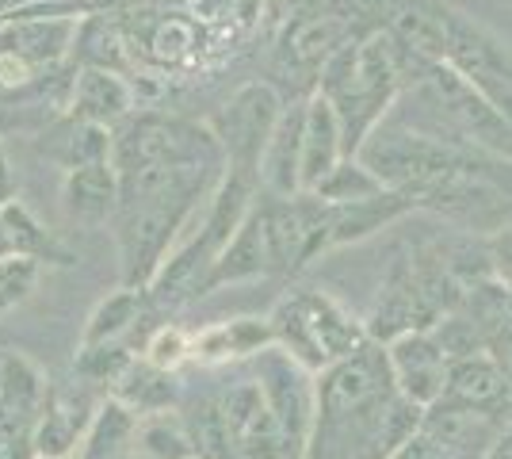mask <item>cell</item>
Instances as JSON below:
<instances>
[{
  "mask_svg": "<svg viewBox=\"0 0 512 459\" xmlns=\"http://www.w3.org/2000/svg\"><path fill=\"white\" fill-rule=\"evenodd\" d=\"M306 299V314H310V326H314V337H318V349L329 364L337 360H348L371 341L367 326H360L341 303H333L329 295L321 291H302Z\"/></svg>",
  "mask_w": 512,
  "mask_h": 459,
  "instance_id": "21",
  "label": "cell"
},
{
  "mask_svg": "<svg viewBox=\"0 0 512 459\" xmlns=\"http://www.w3.org/2000/svg\"><path fill=\"white\" fill-rule=\"evenodd\" d=\"M96 414V406L88 402V394H46V406L39 414V425L31 433V448L39 459H69L73 448H81L88 421Z\"/></svg>",
  "mask_w": 512,
  "mask_h": 459,
  "instance_id": "16",
  "label": "cell"
},
{
  "mask_svg": "<svg viewBox=\"0 0 512 459\" xmlns=\"http://www.w3.org/2000/svg\"><path fill=\"white\" fill-rule=\"evenodd\" d=\"M276 345V333L268 318H230L199 329L192 337V360L199 364H230V360H249Z\"/></svg>",
  "mask_w": 512,
  "mask_h": 459,
  "instance_id": "18",
  "label": "cell"
},
{
  "mask_svg": "<svg viewBox=\"0 0 512 459\" xmlns=\"http://www.w3.org/2000/svg\"><path fill=\"white\" fill-rule=\"evenodd\" d=\"M195 50V27L184 20H165L150 35V54L161 66H176L184 58H192Z\"/></svg>",
  "mask_w": 512,
  "mask_h": 459,
  "instance_id": "33",
  "label": "cell"
},
{
  "mask_svg": "<svg viewBox=\"0 0 512 459\" xmlns=\"http://www.w3.org/2000/svg\"><path fill=\"white\" fill-rule=\"evenodd\" d=\"M111 165L119 173L142 165H192V169H222L226 153L211 127L176 119V115H130L115 127Z\"/></svg>",
  "mask_w": 512,
  "mask_h": 459,
  "instance_id": "2",
  "label": "cell"
},
{
  "mask_svg": "<svg viewBox=\"0 0 512 459\" xmlns=\"http://www.w3.org/2000/svg\"><path fill=\"white\" fill-rule=\"evenodd\" d=\"M283 108L287 104L279 100V92L272 85L256 81V85L237 88L211 123L214 138L222 142V153H226V169L260 176V161H264V150L276 134Z\"/></svg>",
  "mask_w": 512,
  "mask_h": 459,
  "instance_id": "4",
  "label": "cell"
},
{
  "mask_svg": "<svg viewBox=\"0 0 512 459\" xmlns=\"http://www.w3.org/2000/svg\"><path fill=\"white\" fill-rule=\"evenodd\" d=\"M127 39L119 35V27L107 20H88L81 23V35H77V54L85 66H100V69H115L123 73L127 66Z\"/></svg>",
  "mask_w": 512,
  "mask_h": 459,
  "instance_id": "30",
  "label": "cell"
},
{
  "mask_svg": "<svg viewBox=\"0 0 512 459\" xmlns=\"http://www.w3.org/2000/svg\"><path fill=\"white\" fill-rule=\"evenodd\" d=\"M386 352H390L394 383H398V391L406 394L409 402H417L421 410H428L432 402L444 398L451 360H448V352L440 349V341L432 337V329L406 333V337L390 341Z\"/></svg>",
  "mask_w": 512,
  "mask_h": 459,
  "instance_id": "9",
  "label": "cell"
},
{
  "mask_svg": "<svg viewBox=\"0 0 512 459\" xmlns=\"http://www.w3.org/2000/svg\"><path fill=\"white\" fill-rule=\"evenodd\" d=\"M486 257H490L493 280L505 287V291H512V226H501L497 234H490Z\"/></svg>",
  "mask_w": 512,
  "mask_h": 459,
  "instance_id": "34",
  "label": "cell"
},
{
  "mask_svg": "<svg viewBox=\"0 0 512 459\" xmlns=\"http://www.w3.org/2000/svg\"><path fill=\"white\" fill-rule=\"evenodd\" d=\"M0 215H4V226H8V238H12V249H16V253L35 257L39 264H54V268L77 264V253H73L65 241L54 238L43 222L23 207L20 199H12L8 207H0Z\"/></svg>",
  "mask_w": 512,
  "mask_h": 459,
  "instance_id": "25",
  "label": "cell"
},
{
  "mask_svg": "<svg viewBox=\"0 0 512 459\" xmlns=\"http://www.w3.org/2000/svg\"><path fill=\"white\" fill-rule=\"evenodd\" d=\"M134 100H138L134 85H130L123 73L100 66H81L77 77L69 81L65 115L115 131V127H123L130 115H134Z\"/></svg>",
  "mask_w": 512,
  "mask_h": 459,
  "instance_id": "11",
  "label": "cell"
},
{
  "mask_svg": "<svg viewBox=\"0 0 512 459\" xmlns=\"http://www.w3.org/2000/svg\"><path fill=\"white\" fill-rule=\"evenodd\" d=\"M46 375L35 360L23 352H4L0 356V421L16 433H35L39 414L46 406Z\"/></svg>",
  "mask_w": 512,
  "mask_h": 459,
  "instance_id": "15",
  "label": "cell"
},
{
  "mask_svg": "<svg viewBox=\"0 0 512 459\" xmlns=\"http://www.w3.org/2000/svg\"><path fill=\"white\" fill-rule=\"evenodd\" d=\"M138 448L150 459H192L195 456L188 425H184V417H172V410L169 414L142 417V425H138Z\"/></svg>",
  "mask_w": 512,
  "mask_h": 459,
  "instance_id": "28",
  "label": "cell"
},
{
  "mask_svg": "<svg viewBox=\"0 0 512 459\" xmlns=\"http://www.w3.org/2000/svg\"><path fill=\"white\" fill-rule=\"evenodd\" d=\"M436 322H440V310L428 299L425 284H421V276L413 268V257H398L394 268H390V276H386L379 303H375L371 318H367L371 341L390 345V341H398L406 333L432 329Z\"/></svg>",
  "mask_w": 512,
  "mask_h": 459,
  "instance_id": "8",
  "label": "cell"
},
{
  "mask_svg": "<svg viewBox=\"0 0 512 459\" xmlns=\"http://www.w3.org/2000/svg\"><path fill=\"white\" fill-rule=\"evenodd\" d=\"M77 35H81L77 16H69V12L31 16V4H23L0 23V50L16 54L27 66L39 69L43 77H50L62 69L69 54H77Z\"/></svg>",
  "mask_w": 512,
  "mask_h": 459,
  "instance_id": "6",
  "label": "cell"
},
{
  "mask_svg": "<svg viewBox=\"0 0 512 459\" xmlns=\"http://www.w3.org/2000/svg\"><path fill=\"white\" fill-rule=\"evenodd\" d=\"M12 199H20V180L12 173V165H8V157L0 150V207H8Z\"/></svg>",
  "mask_w": 512,
  "mask_h": 459,
  "instance_id": "35",
  "label": "cell"
},
{
  "mask_svg": "<svg viewBox=\"0 0 512 459\" xmlns=\"http://www.w3.org/2000/svg\"><path fill=\"white\" fill-rule=\"evenodd\" d=\"M310 375V368H302L295 356H287L276 345L256 356V383L268 398V410L276 414L279 429L302 448L318 417V383H310Z\"/></svg>",
  "mask_w": 512,
  "mask_h": 459,
  "instance_id": "5",
  "label": "cell"
},
{
  "mask_svg": "<svg viewBox=\"0 0 512 459\" xmlns=\"http://www.w3.org/2000/svg\"><path fill=\"white\" fill-rule=\"evenodd\" d=\"M119 173V169H115ZM226 169H192V165H142L119 173V211L111 219L119 276L130 287L150 291L153 276L180 245V230L192 222L199 199L211 192Z\"/></svg>",
  "mask_w": 512,
  "mask_h": 459,
  "instance_id": "1",
  "label": "cell"
},
{
  "mask_svg": "<svg viewBox=\"0 0 512 459\" xmlns=\"http://www.w3.org/2000/svg\"><path fill=\"white\" fill-rule=\"evenodd\" d=\"M360 35H367V31H360V23L352 20L348 12H341V8L299 12L279 35V66L295 69V73H321L325 62L341 46H348Z\"/></svg>",
  "mask_w": 512,
  "mask_h": 459,
  "instance_id": "7",
  "label": "cell"
},
{
  "mask_svg": "<svg viewBox=\"0 0 512 459\" xmlns=\"http://www.w3.org/2000/svg\"><path fill=\"white\" fill-rule=\"evenodd\" d=\"M4 100H8V96H4V92H0V108H4Z\"/></svg>",
  "mask_w": 512,
  "mask_h": 459,
  "instance_id": "37",
  "label": "cell"
},
{
  "mask_svg": "<svg viewBox=\"0 0 512 459\" xmlns=\"http://www.w3.org/2000/svg\"><path fill=\"white\" fill-rule=\"evenodd\" d=\"M184 425L199 459H237V444L230 421L222 410V398H199L184 410Z\"/></svg>",
  "mask_w": 512,
  "mask_h": 459,
  "instance_id": "26",
  "label": "cell"
},
{
  "mask_svg": "<svg viewBox=\"0 0 512 459\" xmlns=\"http://www.w3.org/2000/svg\"><path fill=\"white\" fill-rule=\"evenodd\" d=\"M379 192H386L383 180L371 173L360 157L337 161V169L314 188V196L325 199V203H360V199H371L379 196Z\"/></svg>",
  "mask_w": 512,
  "mask_h": 459,
  "instance_id": "27",
  "label": "cell"
},
{
  "mask_svg": "<svg viewBox=\"0 0 512 459\" xmlns=\"http://www.w3.org/2000/svg\"><path fill=\"white\" fill-rule=\"evenodd\" d=\"M448 402L482 410V414L505 417L512 414V379L501 368V360L493 352H478V356H463L448 364V387H444Z\"/></svg>",
  "mask_w": 512,
  "mask_h": 459,
  "instance_id": "13",
  "label": "cell"
},
{
  "mask_svg": "<svg viewBox=\"0 0 512 459\" xmlns=\"http://www.w3.org/2000/svg\"><path fill=\"white\" fill-rule=\"evenodd\" d=\"M192 459H199V456H192Z\"/></svg>",
  "mask_w": 512,
  "mask_h": 459,
  "instance_id": "38",
  "label": "cell"
},
{
  "mask_svg": "<svg viewBox=\"0 0 512 459\" xmlns=\"http://www.w3.org/2000/svg\"><path fill=\"white\" fill-rule=\"evenodd\" d=\"M455 73H463L493 108L512 123V43L482 20L459 8H448V58Z\"/></svg>",
  "mask_w": 512,
  "mask_h": 459,
  "instance_id": "3",
  "label": "cell"
},
{
  "mask_svg": "<svg viewBox=\"0 0 512 459\" xmlns=\"http://www.w3.org/2000/svg\"><path fill=\"white\" fill-rule=\"evenodd\" d=\"M344 161V131L337 108L314 92L306 100V134H302V192H314L325 176Z\"/></svg>",
  "mask_w": 512,
  "mask_h": 459,
  "instance_id": "17",
  "label": "cell"
},
{
  "mask_svg": "<svg viewBox=\"0 0 512 459\" xmlns=\"http://www.w3.org/2000/svg\"><path fill=\"white\" fill-rule=\"evenodd\" d=\"M12 238H8V226H4V215H0V257H12Z\"/></svg>",
  "mask_w": 512,
  "mask_h": 459,
  "instance_id": "36",
  "label": "cell"
},
{
  "mask_svg": "<svg viewBox=\"0 0 512 459\" xmlns=\"http://www.w3.org/2000/svg\"><path fill=\"white\" fill-rule=\"evenodd\" d=\"M134 360L138 356L123 341L119 345H81L77 349V379L85 387H107V391H115Z\"/></svg>",
  "mask_w": 512,
  "mask_h": 459,
  "instance_id": "29",
  "label": "cell"
},
{
  "mask_svg": "<svg viewBox=\"0 0 512 459\" xmlns=\"http://www.w3.org/2000/svg\"><path fill=\"white\" fill-rule=\"evenodd\" d=\"M115 398L127 402L138 417L150 414H169L172 406L180 402V387H176V375L165 372V368H153L150 360H134L130 372L119 379L115 387Z\"/></svg>",
  "mask_w": 512,
  "mask_h": 459,
  "instance_id": "24",
  "label": "cell"
},
{
  "mask_svg": "<svg viewBox=\"0 0 512 459\" xmlns=\"http://www.w3.org/2000/svg\"><path fill=\"white\" fill-rule=\"evenodd\" d=\"M138 425H142V417L134 414L127 402H119L115 394H107L88 421L77 452H81V459H115L130 440H138Z\"/></svg>",
  "mask_w": 512,
  "mask_h": 459,
  "instance_id": "23",
  "label": "cell"
},
{
  "mask_svg": "<svg viewBox=\"0 0 512 459\" xmlns=\"http://www.w3.org/2000/svg\"><path fill=\"white\" fill-rule=\"evenodd\" d=\"M39 276H43V264L35 257H23V253L0 257V314L27 303L35 284H39Z\"/></svg>",
  "mask_w": 512,
  "mask_h": 459,
  "instance_id": "31",
  "label": "cell"
},
{
  "mask_svg": "<svg viewBox=\"0 0 512 459\" xmlns=\"http://www.w3.org/2000/svg\"><path fill=\"white\" fill-rule=\"evenodd\" d=\"M119 173L115 165H81V169H65L62 188H58V203H62V215L73 226H85V230H100L111 226L115 211H119Z\"/></svg>",
  "mask_w": 512,
  "mask_h": 459,
  "instance_id": "12",
  "label": "cell"
},
{
  "mask_svg": "<svg viewBox=\"0 0 512 459\" xmlns=\"http://www.w3.org/2000/svg\"><path fill=\"white\" fill-rule=\"evenodd\" d=\"M142 360H150L153 368L176 372L184 360H192V333L180 326H157L142 349Z\"/></svg>",
  "mask_w": 512,
  "mask_h": 459,
  "instance_id": "32",
  "label": "cell"
},
{
  "mask_svg": "<svg viewBox=\"0 0 512 459\" xmlns=\"http://www.w3.org/2000/svg\"><path fill=\"white\" fill-rule=\"evenodd\" d=\"M398 43L413 50L425 62H444L448 58V8L436 0H402V8L386 23Z\"/></svg>",
  "mask_w": 512,
  "mask_h": 459,
  "instance_id": "20",
  "label": "cell"
},
{
  "mask_svg": "<svg viewBox=\"0 0 512 459\" xmlns=\"http://www.w3.org/2000/svg\"><path fill=\"white\" fill-rule=\"evenodd\" d=\"M39 153H46L50 161H58L62 169H81V165H104L115 153V131L85 123L62 115L58 123H50L39 134Z\"/></svg>",
  "mask_w": 512,
  "mask_h": 459,
  "instance_id": "19",
  "label": "cell"
},
{
  "mask_svg": "<svg viewBox=\"0 0 512 459\" xmlns=\"http://www.w3.org/2000/svg\"><path fill=\"white\" fill-rule=\"evenodd\" d=\"M279 272V257L276 245H272V226H268V207H264V192L256 199V207L249 211V219L241 222L226 253L214 264L211 280H207V291L226 284H245V280H256V276H276ZM203 291V295H207Z\"/></svg>",
  "mask_w": 512,
  "mask_h": 459,
  "instance_id": "10",
  "label": "cell"
},
{
  "mask_svg": "<svg viewBox=\"0 0 512 459\" xmlns=\"http://www.w3.org/2000/svg\"><path fill=\"white\" fill-rule=\"evenodd\" d=\"M146 303H150L146 287L119 284L111 295H104L92 306L85 329H81V345H119L134 329V322L146 314Z\"/></svg>",
  "mask_w": 512,
  "mask_h": 459,
  "instance_id": "22",
  "label": "cell"
},
{
  "mask_svg": "<svg viewBox=\"0 0 512 459\" xmlns=\"http://www.w3.org/2000/svg\"><path fill=\"white\" fill-rule=\"evenodd\" d=\"M302 134H306V100L287 104L279 127L260 161V188L268 196H299L302 192Z\"/></svg>",
  "mask_w": 512,
  "mask_h": 459,
  "instance_id": "14",
  "label": "cell"
}]
</instances>
